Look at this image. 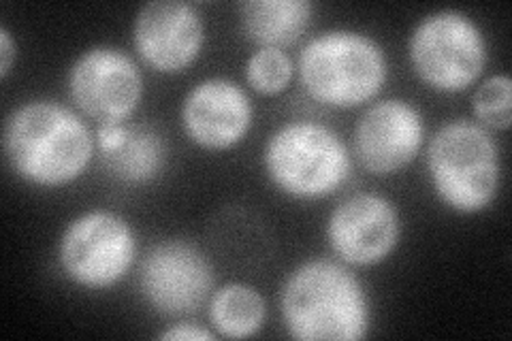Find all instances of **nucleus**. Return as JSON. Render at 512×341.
Instances as JSON below:
<instances>
[{
  "mask_svg": "<svg viewBox=\"0 0 512 341\" xmlns=\"http://www.w3.org/2000/svg\"><path fill=\"white\" fill-rule=\"evenodd\" d=\"M212 327L229 339H248L263 329L267 303L254 286L231 282L214 290L207 303Z\"/></svg>",
  "mask_w": 512,
  "mask_h": 341,
  "instance_id": "16",
  "label": "nucleus"
},
{
  "mask_svg": "<svg viewBox=\"0 0 512 341\" xmlns=\"http://www.w3.org/2000/svg\"><path fill=\"white\" fill-rule=\"evenodd\" d=\"M214 337L216 335L207 329H201L197 324H186V322L173 324V327H169L167 331L158 335V339L163 341H210Z\"/></svg>",
  "mask_w": 512,
  "mask_h": 341,
  "instance_id": "19",
  "label": "nucleus"
},
{
  "mask_svg": "<svg viewBox=\"0 0 512 341\" xmlns=\"http://www.w3.org/2000/svg\"><path fill=\"white\" fill-rule=\"evenodd\" d=\"M352 145L367 173L378 177L395 175L421 154L425 120L421 111L404 99L378 101L363 111Z\"/></svg>",
  "mask_w": 512,
  "mask_h": 341,
  "instance_id": "11",
  "label": "nucleus"
},
{
  "mask_svg": "<svg viewBox=\"0 0 512 341\" xmlns=\"http://www.w3.org/2000/svg\"><path fill=\"white\" fill-rule=\"evenodd\" d=\"M408 52L423 84L444 94L474 86L489 60L483 28L470 15L455 9L425 15L412 30Z\"/></svg>",
  "mask_w": 512,
  "mask_h": 341,
  "instance_id": "6",
  "label": "nucleus"
},
{
  "mask_svg": "<svg viewBox=\"0 0 512 341\" xmlns=\"http://www.w3.org/2000/svg\"><path fill=\"white\" fill-rule=\"evenodd\" d=\"M474 118L487 131H508L512 124V81L508 75H491L474 92Z\"/></svg>",
  "mask_w": 512,
  "mask_h": 341,
  "instance_id": "17",
  "label": "nucleus"
},
{
  "mask_svg": "<svg viewBox=\"0 0 512 341\" xmlns=\"http://www.w3.org/2000/svg\"><path fill=\"white\" fill-rule=\"evenodd\" d=\"M15 56H18V45L13 41L11 30L7 26H0V77L3 79L9 77Z\"/></svg>",
  "mask_w": 512,
  "mask_h": 341,
  "instance_id": "20",
  "label": "nucleus"
},
{
  "mask_svg": "<svg viewBox=\"0 0 512 341\" xmlns=\"http://www.w3.org/2000/svg\"><path fill=\"white\" fill-rule=\"evenodd\" d=\"M293 60L284 50L261 47L254 52L246 64L248 84L265 96H276L284 92L293 81Z\"/></svg>",
  "mask_w": 512,
  "mask_h": 341,
  "instance_id": "18",
  "label": "nucleus"
},
{
  "mask_svg": "<svg viewBox=\"0 0 512 341\" xmlns=\"http://www.w3.org/2000/svg\"><path fill=\"white\" fill-rule=\"evenodd\" d=\"M216 275L210 258L195 243L165 239L148 250L139 265V292L158 316L186 318L201 312L214 295Z\"/></svg>",
  "mask_w": 512,
  "mask_h": 341,
  "instance_id": "8",
  "label": "nucleus"
},
{
  "mask_svg": "<svg viewBox=\"0 0 512 341\" xmlns=\"http://www.w3.org/2000/svg\"><path fill=\"white\" fill-rule=\"evenodd\" d=\"M301 86L333 109H355L380 94L389 64L382 45L359 30H327L312 37L299 54Z\"/></svg>",
  "mask_w": 512,
  "mask_h": 341,
  "instance_id": "3",
  "label": "nucleus"
},
{
  "mask_svg": "<svg viewBox=\"0 0 512 341\" xmlns=\"http://www.w3.org/2000/svg\"><path fill=\"white\" fill-rule=\"evenodd\" d=\"M3 145L9 167L24 182L60 188L86 173L96 137L73 109L56 101H30L9 116Z\"/></svg>",
  "mask_w": 512,
  "mask_h": 341,
  "instance_id": "1",
  "label": "nucleus"
},
{
  "mask_svg": "<svg viewBox=\"0 0 512 341\" xmlns=\"http://www.w3.org/2000/svg\"><path fill=\"white\" fill-rule=\"evenodd\" d=\"M263 165L271 184L299 201L329 197L352 173V158L342 137L312 120L280 126L265 145Z\"/></svg>",
  "mask_w": 512,
  "mask_h": 341,
  "instance_id": "5",
  "label": "nucleus"
},
{
  "mask_svg": "<svg viewBox=\"0 0 512 341\" xmlns=\"http://www.w3.org/2000/svg\"><path fill=\"white\" fill-rule=\"evenodd\" d=\"M69 94L84 116L101 124H124L143 99L139 64L111 45H96L69 71Z\"/></svg>",
  "mask_w": 512,
  "mask_h": 341,
  "instance_id": "9",
  "label": "nucleus"
},
{
  "mask_svg": "<svg viewBox=\"0 0 512 341\" xmlns=\"http://www.w3.org/2000/svg\"><path fill=\"white\" fill-rule=\"evenodd\" d=\"M402 237V218L393 201L376 192H359L331 211L327 239L348 267H374L393 254Z\"/></svg>",
  "mask_w": 512,
  "mask_h": 341,
  "instance_id": "10",
  "label": "nucleus"
},
{
  "mask_svg": "<svg viewBox=\"0 0 512 341\" xmlns=\"http://www.w3.org/2000/svg\"><path fill=\"white\" fill-rule=\"evenodd\" d=\"M96 148L107 173L124 184L154 182L167 162L165 139L146 124H101Z\"/></svg>",
  "mask_w": 512,
  "mask_h": 341,
  "instance_id": "14",
  "label": "nucleus"
},
{
  "mask_svg": "<svg viewBox=\"0 0 512 341\" xmlns=\"http://www.w3.org/2000/svg\"><path fill=\"white\" fill-rule=\"evenodd\" d=\"M205 43V24L195 5L154 0L143 5L133 26L139 58L156 73L178 75L195 62Z\"/></svg>",
  "mask_w": 512,
  "mask_h": 341,
  "instance_id": "12",
  "label": "nucleus"
},
{
  "mask_svg": "<svg viewBox=\"0 0 512 341\" xmlns=\"http://www.w3.org/2000/svg\"><path fill=\"white\" fill-rule=\"evenodd\" d=\"M286 333L299 341H357L370 333L363 282L344 263L314 258L288 275L280 292Z\"/></svg>",
  "mask_w": 512,
  "mask_h": 341,
  "instance_id": "2",
  "label": "nucleus"
},
{
  "mask_svg": "<svg viewBox=\"0 0 512 341\" xmlns=\"http://www.w3.org/2000/svg\"><path fill=\"white\" fill-rule=\"evenodd\" d=\"M314 5L308 0H250L242 5L246 37L261 47L295 45L312 22Z\"/></svg>",
  "mask_w": 512,
  "mask_h": 341,
  "instance_id": "15",
  "label": "nucleus"
},
{
  "mask_svg": "<svg viewBox=\"0 0 512 341\" xmlns=\"http://www.w3.org/2000/svg\"><path fill=\"white\" fill-rule=\"evenodd\" d=\"M137 258V239L122 216L92 209L64 229L58 263L67 278L88 290H107L126 278Z\"/></svg>",
  "mask_w": 512,
  "mask_h": 341,
  "instance_id": "7",
  "label": "nucleus"
},
{
  "mask_svg": "<svg viewBox=\"0 0 512 341\" xmlns=\"http://www.w3.org/2000/svg\"><path fill=\"white\" fill-rule=\"evenodd\" d=\"M427 173L438 199L463 216L480 214L502 184V158L491 131L472 120L444 124L427 148Z\"/></svg>",
  "mask_w": 512,
  "mask_h": 341,
  "instance_id": "4",
  "label": "nucleus"
},
{
  "mask_svg": "<svg viewBox=\"0 0 512 341\" xmlns=\"http://www.w3.org/2000/svg\"><path fill=\"white\" fill-rule=\"evenodd\" d=\"M254 122L246 90L233 79L210 77L192 88L182 105V126L192 143L210 152H224L242 143Z\"/></svg>",
  "mask_w": 512,
  "mask_h": 341,
  "instance_id": "13",
  "label": "nucleus"
}]
</instances>
